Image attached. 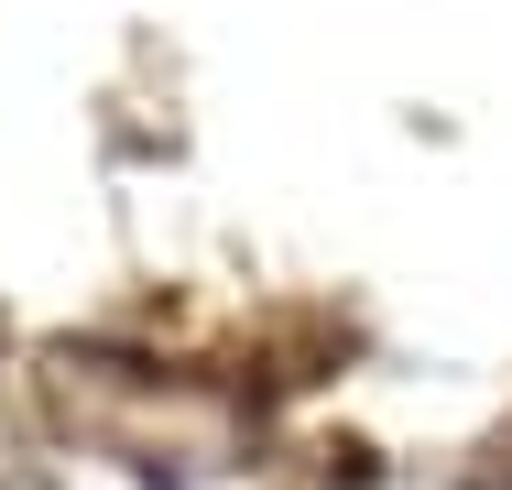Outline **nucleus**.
Instances as JSON below:
<instances>
[]
</instances>
